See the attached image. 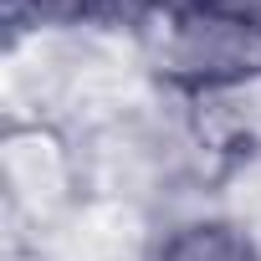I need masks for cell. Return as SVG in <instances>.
<instances>
[{"instance_id": "2", "label": "cell", "mask_w": 261, "mask_h": 261, "mask_svg": "<svg viewBox=\"0 0 261 261\" xmlns=\"http://www.w3.org/2000/svg\"><path fill=\"white\" fill-rule=\"evenodd\" d=\"M154 261H256L251 241L236 225L220 220H190L179 230H169L154 251Z\"/></svg>"}, {"instance_id": "1", "label": "cell", "mask_w": 261, "mask_h": 261, "mask_svg": "<svg viewBox=\"0 0 261 261\" xmlns=\"http://www.w3.org/2000/svg\"><path fill=\"white\" fill-rule=\"evenodd\" d=\"M139 36L154 67L190 92L261 77V21L251 16L215 11L200 0H159V11Z\"/></svg>"}]
</instances>
